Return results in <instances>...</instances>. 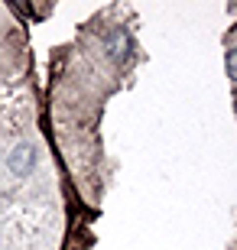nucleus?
<instances>
[{"label":"nucleus","instance_id":"2","mask_svg":"<svg viewBox=\"0 0 237 250\" xmlns=\"http://www.w3.org/2000/svg\"><path fill=\"white\" fill-rule=\"evenodd\" d=\"M228 78H234V52H228Z\"/></svg>","mask_w":237,"mask_h":250},{"label":"nucleus","instance_id":"1","mask_svg":"<svg viewBox=\"0 0 237 250\" xmlns=\"http://www.w3.org/2000/svg\"><path fill=\"white\" fill-rule=\"evenodd\" d=\"M7 166H10V172L13 176H29L33 172V166H36V146H29V143H20L13 153L7 156Z\"/></svg>","mask_w":237,"mask_h":250}]
</instances>
